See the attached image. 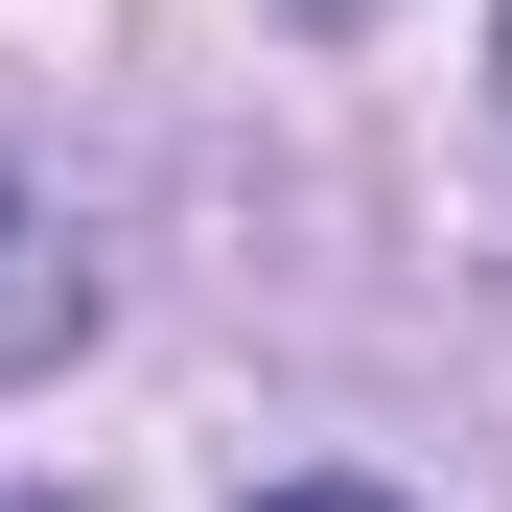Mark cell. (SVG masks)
I'll list each match as a JSON object with an SVG mask.
<instances>
[{"label": "cell", "instance_id": "cell-1", "mask_svg": "<svg viewBox=\"0 0 512 512\" xmlns=\"http://www.w3.org/2000/svg\"><path fill=\"white\" fill-rule=\"evenodd\" d=\"M70 326H94V233H70V210L24 187V163H0V396H24V373L70 350Z\"/></svg>", "mask_w": 512, "mask_h": 512}, {"label": "cell", "instance_id": "cell-2", "mask_svg": "<svg viewBox=\"0 0 512 512\" xmlns=\"http://www.w3.org/2000/svg\"><path fill=\"white\" fill-rule=\"evenodd\" d=\"M256 512H396V489H350V466H303V489H256Z\"/></svg>", "mask_w": 512, "mask_h": 512}, {"label": "cell", "instance_id": "cell-3", "mask_svg": "<svg viewBox=\"0 0 512 512\" xmlns=\"http://www.w3.org/2000/svg\"><path fill=\"white\" fill-rule=\"evenodd\" d=\"M303 24H350V0H303Z\"/></svg>", "mask_w": 512, "mask_h": 512}, {"label": "cell", "instance_id": "cell-4", "mask_svg": "<svg viewBox=\"0 0 512 512\" xmlns=\"http://www.w3.org/2000/svg\"><path fill=\"white\" fill-rule=\"evenodd\" d=\"M24 512H70V489H24Z\"/></svg>", "mask_w": 512, "mask_h": 512}]
</instances>
